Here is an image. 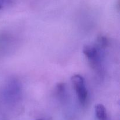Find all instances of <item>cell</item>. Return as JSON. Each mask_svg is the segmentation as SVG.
<instances>
[{"label":"cell","instance_id":"5","mask_svg":"<svg viewBox=\"0 0 120 120\" xmlns=\"http://www.w3.org/2000/svg\"></svg>","mask_w":120,"mask_h":120},{"label":"cell","instance_id":"4","mask_svg":"<svg viewBox=\"0 0 120 120\" xmlns=\"http://www.w3.org/2000/svg\"><path fill=\"white\" fill-rule=\"evenodd\" d=\"M97 42V46L101 49H103L106 48L108 45L107 39L104 36H100L98 38Z\"/></svg>","mask_w":120,"mask_h":120},{"label":"cell","instance_id":"2","mask_svg":"<svg viewBox=\"0 0 120 120\" xmlns=\"http://www.w3.org/2000/svg\"><path fill=\"white\" fill-rule=\"evenodd\" d=\"M71 81L79 101L82 105H84L87 99L88 91L84 78L80 75H75L71 77Z\"/></svg>","mask_w":120,"mask_h":120},{"label":"cell","instance_id":"3","mask_svg":"<svg viewBox=\"0 0 120 120\" xmlns=\"http://www.w3.org/2000/svg\"><path fill=\"white\" fill-rule=\"evenodd\" d=\"M95 113L99 120H106L107 118L105 108L101 104H98L95 106Z\"/></svg>","mask_w":120,"mask_h":120},{"label":"cell","instance_id":"1","mask_svg":"<svg viewBox=\"0 0 120 120\" xmlns=\"http://www.w3.org/2000/svg\"><path fill=\"white\" fill-rule=\"evenodd\" d=\"M101 49L97 45H86L83 48V52L89 61L91 68L97 73L102 70Z\"/></svg>","mask_w":120,"mask_h":120}]
</instances>
